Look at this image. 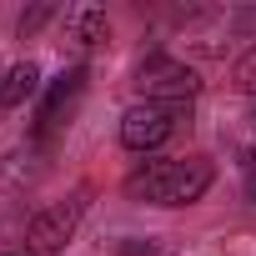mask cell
Wrapping results in <instances>:
<instances>
[{"mask_svg":"<svg viewBox=\"0 0 256 256\" xmlns=\"http://www.w3.org/2000/svg\"><path fill=\"white\" fill-rule=\"evenodd\" d=\"M216 171L201 156H181V161H146L126 176V191L146 206H191L211 191Z\"/></svg>","mask_w":256,"mask_h":256,"instance_id":"1","label":"cell"},{"mask_svg":"<svg viewBox=\"0 0 256 256\" xmlns=\"http://www.w3.org/2000/svg\"><path fill=\"white\" fill-rule=\"evenodd\" d=\"M136 90H141L146 100H156V106H181V100H191V96L201 90V76H196L191 66L171 60V56H151V60H141V70H136Z\"/></svg>","mask_w":256,"mask_h":256,"instance_id":"2","label":"cell"},{"mask_svg":"<svg viewBox=\"0 0 256 256\" xmlns=\"http://www.w3.org/2000/svg\"><path fill=\"white\" fill-rule=\"evenodd\" d=\"M80 216H86V191H76V196H66V201H56V206H46V211L26 226V256H56V251L76 236Z\"/></svg>","mask_w":256,"mask_h":256,"instance_id":"3","label":"cell"},{"mask_svg":"<svg viewBox=\"0 0 256 256\" xmlns=\"http://www.w3.org/2000/svg\"><path fill=\"white\" fill-rule=\"evenodd\" d=\"M181 120V106H156V100H141L120 116V146L126 151H156Z\"/></svg>","mask_w":256,"mask_h":256,"instance_id":"4","label":"cell"},{"mask_svg":"<svg viewBox=\"0 0 256 256\" xmlns=\"http://www.w3.org/2000/svg\"><path fill=\"white\" fill-rule=\"evenodd\" d=\"M86 90V66H70V70H60L50 86H46V100H40V136H50L56 126H60V116L76 106V96Z\"/></svg>","mask_w":256,"mask_h":256,"instance_id":"5","label":"cell"},{"mask_svg":"<svg viewBox=\"0 0 256 256\" xmlns=\"http://www.w3.org/2000/svg\"><path fill=\"white\" fill-rule=\"evenodd\" d=\"M106 36H110V26H106V10H100V6L86 0V6H70V10H66V40H76L80 50L100 46Z\"/></svg>","mask_w":256,"mask_h":256,"instance_id":"6","label":"cell"},{"mask_svg":"<svg viewBox=\"0 0 256 256\" xmlns=\"http://www.w3.org/2000/svg\"><path fill=\"white\" fill-rule=\"evenodd\" d=\"M36 90H40V66H36V60H20V66H10V70H6V80H0V110H16V106H26Z\"/></svg>","mask_w":256,"mask_h":256,"instance_id":"7","label":"cell"},{"mask_svg":"<svg viewBox=\"0 0 256 256\" xmlns=\"http://www.w3.org/2000/svg\"><path fill=\"white\" fill-rule=\"evenodd\" d=\"M231 80H236V90H246V96H256V50H246V56L236 60V70H231Z\"/></svg>","mask_w":256,"mask_h":256,"instance_id":"8","label":"cell"},{"mask_svg":"<svg viewBox=\"0 0 256 256\" xmlns=\"http://www.w3.org/2000/svg\"><path fill=\"white\" fill-rule=\"evenodd\" d=\"M46 20H50V10H46V6H40V10H30V16H20V36H30V30H40Z\"/></svg>","mask_w":256,"mask_h":256,"instance_id":"9","label":"cell"},{"mask_svg":"<svg viewBox=\"0 0 256 256\" xmlns=\"http://www.w3.org/2000/svg\"><path fill=\"white\" fill-rule=\"evenodd\" d=\"M120 256H166V251H161V246H151V241H146V246H141V241H126V246H120Z\"/></svg>","mask_w":256,"mask_h":256,"instance_id":"10","label":"cell"},{"mask_svg":"<svg viewBox=\"0 0 256 256\" xmlns=\"http://www.w3.org/2000/svg\"><path fill=\"white\" fill-rule=\"evenodd\" d=\"M251 171H256V151H251Z\"/></svg>","mask_w":256,"mask_h":256,"instance_id":"11","label":"cell"},{"mask_svg":"<svg viewBox=\"0 0 256 256\" xmlns=\"http://www.w3.org/2000/svg\"><path fill=\"white\" fill-rule=\"evenodd\" d=\"M0 80H6V70H0Z\"/></svg>","mask_w":256,"mask_h":256,"instance_id":"12","label":"cell"},{"mask_svg":"<svg viewBox=\"0 0 256 256\" xmlns=\"http://www.w3.org/2000/svg\"><path fill=\"white\" fill-rule=\"evenodd\" d=\"M251 191H256V181H251Z\"/></svg>","mask_w":256,"mask_h":256,"instance_id":"13","label":"cell"},{"mask_svg":"<svg viewBox=\"0 0 256 256\" xmlns=\"http://www.w3.org/2000/svg\"><path fill=\"white\" fill-rule=\"evenodd\" d=\"M20 256H26V251H20Z\"/></svg>","mask_w":256,"mask_h":256,"instance_id":"14","label":"cell"},{"mask_svg":"<svg viewBox=\"0 0 256 256\" xmlns=\"http://www.w3.org/2000/svg\"><path fill=\"white\" fill-rule=\"evenodd\" d=\"M251 120H256V116H251Z\"/></svg>","mask_w":256,"mask_h":256,"instance_id":"15","label":"cell"}]
</instances>
